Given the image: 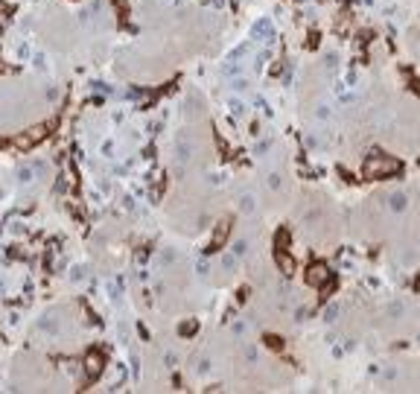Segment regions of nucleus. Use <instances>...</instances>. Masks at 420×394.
Listing matches in <instances>:
<instances>
[{"label": "nucleus", "instance_id": "f257e3e1", "mask_svg": "<svg viewBox=\"0 0 420 394\" xmlns=\"http://www.w3.org/2000/svg\"><path fill=\"white\" fill-rule=\"evenodd\" d=\"M391 173H400V161L394 158H385V155H373L371 161L365 163V175L368 178H385Z\"/></svg>", "mask_w": 420, "mask_h": 394}, {"label": "nucleus", "instance_id": "f03ea898", "mask_svg": "<svg viewBox=\"0 0 420 394\" xmlns=\"http://www.w3.org/2000/svg\"><path fill=\"white\" fill-rule=\"evenodd\" d=\"M274 257H277V266L286 272V275H292L295 272V260L289 257V234L280 231L277 237H274Z\"/></svg>", "mask_w": 420, "mask_h": 394}, {"label": "nucleus", "instance_id": "7ed1b4c3", "mask_svg": "<svg viewBox=\"0 0 420 394\" xmlns=\"http://www.w3.org/2000/svg\"><path fill=\"white\" fill-rule=\"evenodd\" d=\"M47 135H50V126H35L29 128L26 135H18V138L12 140V146H18V149H32L38 140H44Z\"/></svg>", "mask_w": 420, "mask_h": 394}, {"label": "nucleus", "instance_id": "20e7f679", "mask_svg": "<svg viewBox=\"0 0 420 394\" xmlns=\"http://www.w3.org/2000/svg\"><path fill=\"white\" fill-rule=\"evenodd\" d=\"M102 353H99V350H91V353H88V356H85V377H88V383H91V380H96V377H99V374H102Z\"/></svg>", "mask_w": 420, "mask_h": 394}, {"label": "nucleus", "instance_id": "39448f33", "mask_svg": "<svg viewBox=\"0 0 420 394\" xmlns=\"http://www.w3.org/2000/svg\"><path fill=\"white\" fill-rule=\"evenodd\" d=\"M327 275H330V272H327V266L315 263V266L306 272V283H312V286H321V283L327 280Z\"/></svg>", "mask_w": 420, "mask_h": 394}, {"label": "nucleus", "instance_id": "423d86ee", "mask_svg": "<svg viewBox=\"0 0 420 394\" xmlns=\"http://www.w3.org/2000/svg\"><path fill=\"white\" fill-rule=\"evenodd\" d=\"M225 237H228V222H222L219 228H216V234H213V240H210V251H216L222 243H225Z\"/></svg>", "mask_w": 420, "mask_h": 394}, {"label": "nucleus", "instance_id": "0eeeda50", "mask_svg": "<svg viewBox=\"0 0 420 394\" xmlns=\"http://www.w3.org/2000/svg\"><path fill=\"white\" fill-rule=\"evenodd\" d=\"M414 93L420 96V79H414Z\"/></svg>", "mask_w": 420, "mask_h": 394}]
</instances>
